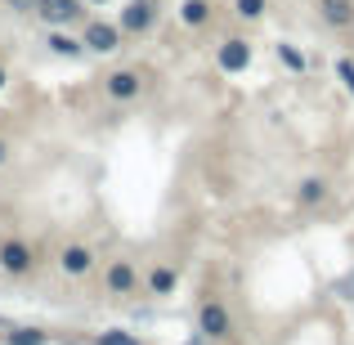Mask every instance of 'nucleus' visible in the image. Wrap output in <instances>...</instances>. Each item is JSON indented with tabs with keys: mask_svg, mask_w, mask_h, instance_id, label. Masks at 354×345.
I'll return each instance as SVG.
<instances>
[{
	"mask_svg": "<svg viewBox=\"0 0 354 345\" xmlns=\"http://www.w3.org/2000/svg\"><path fill=\"white\" fill-rule=\"evenodd\" d=\"M90 265H95L90 247H63V256H59V269H63L68 278H81V274H90Z\"/></svg>",
	"mask_w": 354,
	"mask_h": 345,
	"instance_id": "9",
	"label": "nucleus"
},
{
	"mask_svg": "<svg viewBox=\"0 0 354 345\" xmlns=\"http://www.w3.org/2000/svg\"><path fill=\"white\" fill-rule=\"evenodd\" d=\"M148 292L153 296H171L175 292V269H153V274H148Z\"/></svg>",
	"mask_w": 354,
	"mask_h": 345,
	"instance_id": "13",
	"label": "nucleus"
},
{
	"mask_svg": "<svg viewBox=\"0 0 354 345\" xmlns=\"http://www.w3.org/2000/svg\"><path fill=\"white\" fill-rule=\"evenodd\" d=\"M337 77H341V86H346L350 95H354V63H350V59H341V63H337Z\"/></svg>",
	"mask_w": 354,
	"mask_h": 345,
	"instance_id": "19",
	"label": "nucleus"
},
{
	"mask_svg": "<svg viewBox=\"0 0 354 345\" xmlns=\"http://www.w3.org/2000/svg\"><path fill=\"white\" fill-rule=\"evenodd\" d=\"M234 14L247 18V23H256V18L265 14V0H234Z\"/></svg>",
	"mask_w": 354,
	"mask_h": 345,
	"instance_id": "17",
	"label": "nucleus"
},
{
	"mask_svg": "<svg viewBox=\"0 0 354 345\" xmlns=\"http://www.w3.org/2000/svg\"><path fill=\"white\" fill-rule=\"evenodd\" d=\"M104 90H108V99H117V104H130V99H139V72L117 68L113 77H104Z\"/></svg>",
	"mask_w": 354,
	"mask_h": 345,
	"instance_id": "4",
	"label": "nucleus"
},
{
	"mask_svg": "<svg viewBox=\"0 0 354 345\" xmlns=\"http://www.w3.org/2000/svg\"><path fill=\"white\" fill-rule=\"evenodd\" d=\"M350 27H354V23H350Z\"/></svg>",
	"mask_w": 354,
	"mask_h": 345,
	"instance_id": "25",
	"label": "nucleus"
},
{
	"mask_svg": "<svg viewBox=\"0 0 354 345\" xmlns=\"http://www.w3.org/2000/svg\"><path fill=\"white\" fill-rule=\"evenodd\" d=\"M5 341H9V345H45L50 337H45L41 328H14V332H9Z\"/></svg>",
	"mask_w": 354,
	"mask_h": 345,
	"instance_id": "14",
	"label": "nucleus"
},
{
	"mask_svg": "<svg viewBox=\"0 0 354 345\" xmlns=\"http://www.w3.org/2000/svg\"><path fill=\"white\" fill-rule=\"evenodd\" d=\"M81 5H86V9H90V5H108V0H81Z\"/></svg>",
	"mask_w": 354,
	"mask_h": 345,
	"instance_id": "22",
	"label": "nucleus"
},
{
	"mask_svg": "<svg viewBox=\"0 0 354 345\" xmlns=\"http://www.w3.org/2000/svg\"><path fill=\"white\" fill-rule=\"evenodd\" d=\"M104 283L113 287L117 296H130L139 287V274H135V265H130V260H113V265H108V274H104Z\"/></svg>",
	"mask_w": 354,
	"mask_h": 345,
	"instance_id": "8",
	"label": "nucleus"
},
{
	"mask_svg": "<svg viewBox=\"0 0 354 345\" xmlns=\"http://www.w3.org/2000/svg\"><path fill=\"white\" fill-rule=\"evenodd\" d=\"M157 23V5L153 0H130L126 9H121V32H148V27Z\"/></svg>",
	"mask_w": 354,
	"mask_h": 345,
	"instance_id": "3",
	"label": "nucleus"
},
{
	"mask_svg": "<svg viewBox=\"0 0 354 345\" xmlns=\"http://www.w3.org/2000/svg\"><path fill=\"white\" fill-rule=\"evenodd\" d=\"M278 59H283L292 72H305V54L296 50V45H278Z\"/></svg>",
	"mask_w": 354,
	"mask_h": 345,
	"instance_id": "18",
	"label": "nucleus"
},
{
	"mask_svg": "<svg viewBox=\"0 0 354 345\" xmlns=\"http://www.w3.org/2000/svg\"><path fill=\"white\" fill-rule=\"evenodd\" d=\"M36 5H41V0H9L14 14H36Z\"/></svg>",
	"mask_w": 354,
	"mask_h": 345,
	"instance_id": "20",
	"label": "nucleus"
},
{
	"mask_svg": "<svg viewBox=\"0 0 354 345\" xmlns=\"http://www.w3.org/2000/svg\"><path fill=\"white\" fill-rule=\"evenodd\" d=\"M9 162V144H5V139H0V166H5Z\"/></svg>",
	"mask_w": 354,
	"mask_h": 345,
	"instance_id": "21",
	"label": "nucleus"
},
{
	"mask_svg": "<svg viewBox=\"0 0 354 345\" xmlns=\"http://www.w3.org/2000/svg\"><path fill=\"white\" fill-rule=\"evenodd\" d=\"M95 345H139L135 332H121V328H108V332H99Z\"/></svg>",
	"mask_w": 354,
	"mask_h": 345,
	"instance_id": "16",
	"label": "nucleus"
},
{
	"mask_svg": "<svg viewBox=\"0 0 354 345\" xmlns=\"http://www.w3.org/2000/svg\"><path fill=\"white\" fill-rule=\"evenodd\" d=\"M189 345H198V341H189Z\"/></svg>",
	"mask_w": 354,
	"mask_h": 345,
	"instance_id": "24",
	"label": "nucleus"
},
{
	"mask_svg": "<svg viewBox=\"0 0 354 345\" xmlns=\"http://www.w3.org/2000/svg\"><path fill=\"white\" fill-rule=\"evenodd\" d=\"M319 14L328 27H350L354 23V0H319Z\"/></svg>",
	"mask_w": 354,
	"mask_h": 345,
	"instance_id": "10",
	"label": "nucleus"
},
{
	"mask_svg": "<svg viewBox=\"0 0 354 345\" xmlns=\"http://www.w3.org/2000/svg\"><path fill=\"white\" fill-rule=\"evenodd\" d=\"M216 63H220V72H247V63H251V45L234 36V41H225V45H220Z\"/></svg>",
	"mask_w": 354,
	"mask_h": 345,
	"instance_id": "7",
	"label": "nucleus"
},
{
	"mask_svg": "<svg viewBox=\"0 0 354 345\" xmlns=\"http://www.w3.org/2000/svg\"><path fill=\"white\" fill-rule=\"evenodd\" d=\"M198 328H202V337H229V310L220 301H207L198 310Z\"/></svg>",
	"mask_w": 354,
	"mask_h": 345,
	"instance_id": "6",
	"label": "nucleus"
},
{
	"mask_svg": "<svg viewBox=\"0 0 354 345\" xmlns=\"http://www.w3.org/2000/svg\"><path fill=\"white\" fill-rule=\"evenodd\" d=\"M81 45L95 50V54H113V50H121V27H113V23H86Z\"/></svg>",
	"mask_w": 354,
	"mask_h": 345,
	"instance_id": "2",
	"label": "nucleus"
},
{
	"mask_svg": "<svg viewBox=\"0 0 354 345\" xmlns=\"http://www.w3.org/2000/svg\"><path fill=\"white\" fill-rule=\"evenodd\" d=\"M323 198H328V184L310 175V180L301 184V202H305V207H314V202H323Z\"/></svg>",
	"mask_w": 354,
	"mask_h": 345,
	"instance_id": "15",
	"label": "nucleus"
},
{
	"mask_svg": "<svg viewBox=\"0 0 354 345\" xmlns=\"http://www.w3.org/2000/svg\"><path fill=\"white\" fill-rule=\"evenodd\" d=\"M50 54H59V59H81V50H86V45L81 41H72L68 32H63V27H50Z\"/></svg>",
	"mask_w": 354,
	"mask_h": 345,
	"instance_id": "11",
	"label": "nucleus"
},
{
	"mask_svg": "<svg viewBox=\"0 0 354 345\" xmlns=\"http://www.w3.org/2000/svg\"><path fill=\"white\" fill-rule=\"evenodd\" d=\"M180 18L189 27H202L211 18V5H207V0H184V5H180Z\"/></svg>",
	"mask_w": 354,
	"mask_h": 345,
	"instance_id": "12",
	"label": "nucleus"
},
{
	"mask_svg": "<svg viewBox=\"0 0 354 345\" xmlns=\"http://www.w3.org/2000/svg\"><path fill=\"white\" fill-rule=\"evenodd\" d=\"M0 90H5V68H0Z\"/></svg>",
	"mask_w": 354,
	"mask_h": 345,
	"instance_id": "23",
	"label": "nucleus"
},
{
	"mask_svg": "<svg viewBox=\"0 0 354 345\" xmlns=\"http://www.w3.org/2000/svg\"><path fill=\"white\" fill-rule=\"evenodd\" d=\"M81 14H86L81 0H41V5H36V18H41L45 27H68V23H77Z\"/></svg>",
	"mask_w": 354,
	"mask_h": 345,
	"instance_id": "1",
	"label": "nucleus"
},
{
	"mask_svg": "<svg viewBox=\"0 0 354 345\" xmlns=\"http://www.w3.org/2000/svg\"><path fill=\"white\" fill-rule=\"evenodd\" d=\"M0 269H5V274H27V269H32V247L18 242V238L0 242Z\"/></svg>",
	"mask_w": 354,
	"mask_h": 345,
	"instance_id": "5",
	"label": "nucleus"
}]
</instances>
